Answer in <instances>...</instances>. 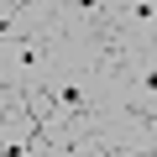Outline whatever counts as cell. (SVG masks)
I'll return each mask as SVG.
<instances>
[{
  "mask_svg": "<svg viewBox=\"0 0 157 157\" xmlns=\"http://www.w3.org/2000/svg\"><path fill=\"white\" fill-rule=\"evenodd\" d=\"M157 147V121L131 110V105H110V110H78L68 121V152L84 157H147Z\"/></svg>",
  "mask_w": 157,
  "mask_h": 157,
  "instance_id": "cell-1",
  "label": "cell"
},
{
  "mask_svg": "<svg viewBox=\"0 0 157 157\" xmlns=\"http://www.w3.org/2000/svg\"><path fill=\"white\" fill-rule=\"evenodd\" d=\"M52 73V58L42 37H0V84L11 89H37Z\"/></svg>",
  "mask_w": 157,
  "mask_h": 157,
  "instance_id": "cell-2",
  "label": "cell"
},
{
  "mask_svg": "<svg viewBox=\"0 0 157 157\" xmlns=\"http://www.w3.org/2000/svg\"><path fill=\"white\" fill-rule=\"evenodd\" d=\"M32 131H37V115H32L26 100L16 94V105L0 115V147H6V152H21V147L32 141Z\"/></svg>",
  "mask_w": 157,
  "mask_h": 157,
  "instance_id": "cell-3",
  "label": "cell"
},
{
  "mask_svg": "<svg viewBox=\"0 0 157 157\" xmlns=\"http://www.w3.org/2000/svg\"><path fill=\"white\" fill-rule=\"evenodd\" d=\"M52 21V0H21L6 21V37H42Z\"/></svg>",
  "mask_w": 157,
  "mask_h": 157,
  "instance_id": "cell-4",
  "label": "cell"
},
{
  "mask_svg": "<svg viewBox=\"0 0 157 157\" xmlns=\"http://www.w3.org/2000/svg\"><path fill=\"white\" fill-rule=\"evenodd\" d=\"M121 6H131V11H152L157 0H121Z\"/></svg>",
  "mask_w": 157,
  "mask_h": 157,
  "instance_id": "cell-5",
  "label": "cell"
},
{
  "mask_svg": "<svg viewBox=\"0 0 157 157\" xmlns=\"http://www.w3.org/2000/svg\"><path fill=\"white\" fill-rule=\"evenodd\" d=\"M16 6H21V0H0V11H16Z\"/></svg>",
  "mask_w": 157,
  "mask_h": 157,
  "instance_id": "cell-6",
  "label": "cell"
},
{
  "mask_svg": "<svg viewBox=\"0 0 157 157\" xmlns=\"http://www.w3.org/2000/svg\"><path fill=\"white\" fill-rule=\"evenodd\" d=\"M6 21H11V11H0V37H6Z\"/></svg>",
  "mask_w": 157,
  "mask_h": 157,
  "instance_id": "cell-7",
  "label": "cell"
},
{
  "mask_svg": "<svg viewBox=\"0 0 157 157\" xmlns=\"http://www.w3.org/2000/svg\"><path fill=\"white\" fill-rule=\"evenodd\" d=\"M0 152H6V147H0Z\"/></svg>",
  "mask_w": 157,
  "mask_h": 157,
  "instance_id": "cell-8",
  "label": "cell"
}]
</instances>
